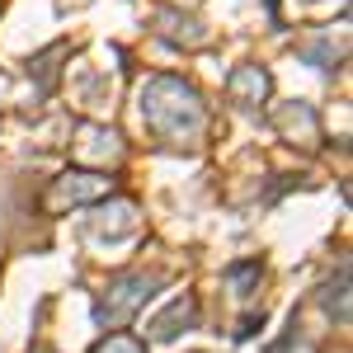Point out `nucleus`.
Here are the masks:
<instances>
[{"label":"nucleus","instance_id":"f257e3e1","mask_svg":"<svg viewBox=\"0 0 353 353\" xmlns=\"http://www.w3.org/2000/svg\"><path fill=\"white\" fill-rule=\"evenodd\" d=\"M141 118L165 141H193L208 123V109H203L198 90L184 85L179 76H156L141 85Z\"/></svg>","mask_w":353,"mask_h":353},{"label":"nucleus","instance_id":"f03ea898","mask_svg":"<svg viewBox=\"0 0 353 353\" xmlns=\"http://www.w3.org/2000/svg\"><path fill=\"white\" fill-rule=\"evenodd\" d=\"M161 288V273H123V278H113L109 292L99 297L94 306V316H99V325H123V321H132L137 306H146V297Z\"/></svg>","mask_w":353,"mask_h":353},{"label":"nucleus","instance_id":"7ed1b4c3","mask_svg":"<svg viewBox=\"0 0 353 353\" xmlns=\"http://www.w3.org/2000/svg\"><path fill=\"white\" fill-rule=\"evenodd\" d=\"M109 193V179L94 174V170H66L61 179H52V189L43 198L48 212H61V208H81V203H99Z\"/></svg>","mask_w":353,"mask_h":353},{"label":"nucleus","instance_id":"20e7f679","mask_svg":"<svg viewBox=\"0 0 353 353\" xmlns=\"http://www.w3.org/2000/svg\"><path fill=\"white\" fill-rule=\"evenodd\" d=\"M269 71L264 66H241V71H231V81H226V94H231V104H241V109H254V104H264L269 99Z\"/></svg>","mask_w":353,"mask_h":353},{"label":"nucleus","instance_id":"39448f33","mask_svg":"<svg viewBox=\"0 0 353 353\" xmlns=\"http://www.w3.org/2000/svg\"><path fill=\"white\" fill-rule=\"evenodd\" d=\"M273 123L283 128L288 141H301V146H321V123H316V109L311 104H283L273 113Z\"/></svg>","mask_w":353,"mask_h":353},{"label":"nucleus","instance_id":"423d86ee","mask_svg":"<svg viewBox=\"0 0 353 353\" xmlns=\"http://www.w3.org/2000/svg\"><path fill=\"white\" fill-rule=\"evenodd\" d=\"M193 325H198V301H193V297H174L161 316L151 321V339L165 344V339H179V334L193 330Z\"/></svg>","mask_w":353,"mask_h":353},{"label":"nucleus","instance_id":"0eeeda50","mask_svg":"<svg viewBox=\"0 0 353 353\" xmlns=\"http://www.w3.org/2000/svg\"><path fill=\"white\" fill-rule=\"evenodd\" d=\"M90 231L94 236H128V231H137V203H128V198H113L109 208H99L94 217H90Z\"/></svg>","mask_w":353,"mask_h":353},{"label":"nucleus","instance_id":"6e6552de","mask_svg":"<svg viewBox=\"0 0 353 353\" xmlns=\"http://www.w3.org/2000/svg\"><path fill=\"white\" fill-rule=\"evenodd\" d=\"M76 156H81V161H109V156L118 161V156H123V146H118V132L85 123V128H81V141H76Z\"/></svg>","mask_w":353,"mask_h":353},{"label":"nucleus","instance_id":"1a4fd4ad","mask_svg":"<svg viewBox=\"0 0 353 353\" xmlns=\"http://www.w3.org/2000/svg\"><path fill=\"white\" fill-rule=\"evenodd\" d=\"M156 24H161V33L170 38V43H179V48H198V43H208V28L198 24V19H189V14H179V10H161Z\"/></svg>","mask_w":353,"mask_h":353},{"label":"nucleus","instance_id":"9d476101","mask_svg":"<svg viewBox=\"0 0 353 353\" xmlns=\"http://www.w3.org/2000/svg\"><path fill=\"white\" fill-rule=\"evenodd\" d=\"M325 311L339 325H349V264H339V278L325 283Z\"/></svg>","mask_w":353,"mask_h":353},{"label":"nucleus","instance_id":"9b49d317","mask_svg":"<svg viewBox=\"0 0 353 353\" xmlns=\"http://www.w3.org/2000/svg\"><path fill=\"white\" fill-rule=\"evenodd\" d=\"M301 57H306V61H316V66H321V71H330V66H334V33H330V28H321V33H316V43H301L297 48Z\"/></svg>","mask_w":353,"mask_h":353},{"label":"nucleus","instance_id":"f8f14e48","mask_svg":"<svg viewBox=\"0 0 353 353\" xmlns=\"http://www.w3.org/2000/svg\"><path fill=\"white\" fill-rule=\"evenodd\" d=\"M254 278H259V259H245V264H231V269H226V283L236 288V297H250Z\"/></svg>","mask_w":353,"mask_h":353},{"label":"nucleus","instance_id":"ddd939ff","mask_svg":"<svg viewBox=\"0 0 353 353\" xmlns=\"http://www.w3.org/2000/svg\"><path fill=\"white\" fill-rule=\"evenodd\" d=\"M94 353H146V349L137 344L132 334H109V339H104V344H99Z\"/></svg>","mask_w":353,"mask_h":353}]
</instances>
